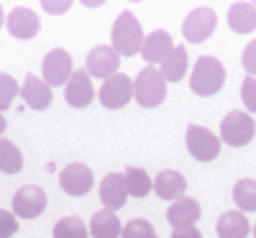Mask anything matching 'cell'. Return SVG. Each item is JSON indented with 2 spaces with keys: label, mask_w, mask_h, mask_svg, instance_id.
<instances>
[{
  "label": "cell",
  "mask_w": 256,
  "mask_h": 238,
  "mask_svg": "<svg viewBox=\"0 0 256 238\" xmlns=\"http://www.w3.org/2000/svg\"><path fill=\"white\" fill-rule=\"evenodd\" d=\"M226 84V67L223 62L216 59V56H200L192 67V74H190V88L195 95L200 98H212L223 90Z\"/></svg>",
  "instance_id": "1"
},
{
  "label": "cell",
  "mask_w": 256,
  "mask_h": 238,
  "mask_svg": "<svg viewBox=\"0 0 256 238\" xmlns=\"http://www.w3.org/2000/svg\"><path fill=\"white\" fill-rule=\"evenodd\" d=\"M110 41H113L110 46L118 52V56H134V54L141 52V46H144V28H141L138 18L131 10H123L116 18Z\"/></svg>",
  "instance_id": "2"
},
{
  "label": "cell",
  "mask_w": 256,
  "mask_h": 238,
  "mask_svg": "<svg viewBox=\"0 0 256 238\" xmlns=\"http://www.w3.org/2000/svg\"><path fill=\"white\" fill-rule=\"evenodd\" d=\"M134 98L141 108H159L166 100V80L156 67H144L134 80Z\"/></svg>",
  "instance_id": "3"
},
{
  "label": "cell",
  "mask_w": 256,
  "mask_h": 238,
  "mask_svg": "<svg viewBox=\"0 0 256 238\" xmlns=\"http://www.w3.org/2000/svg\"><path fill=\"white\" fill-rule=\"evenodd\" d=\"M256 134V123L248 113L244 110H230L223 120H220V141L226 146H246Z\"/></svg>",
  "instance_id": "4"
},
{
  "label": "cell",
  "mask_w": 256,
  "mask_h": 238,
  "mask_svg": "<svg viewBox=\"0 0 256 238\" xmlns=\"http://www.w3.org/2000/svg\"><path fill=\"white\" fill-rule=\"evenodd\" d=\"M218 26V16L212 8H195L190 10L184 24H182V34L184 38L190 41V44H202L205 38L212 36V31H216Z\"/></svg>",
  "instance_id": "5"
},
{
  "label": "cell",
  "mask_w": 256,
  "mask_h": 238,
  "mask_svg": "<svg viewBox=\"0 0 256 238\" xmlns=\"http://www.w3.org/2000/svg\"><path fill=\"white\" fill-rule=\"evenodd\" d=\"M41 80H44L49 88H59V84H67L70 77L74 74V67H72V56L70 52L64 49H52L44 62H41Z\"/></svg>",
  "instance_id": "6"
},
{
  "label": "cell",
  "mask_w": 256,
  "mask_h": 238,
  "mask_svg": "<svg viewBox=\"0 0 256 238\" xmlns=\"http://www.w3.org/2000/svg\"><path fill=\"white\" fill-rule=\"evenodd\" d=\"M184 141H187V151L192 154V159H198V162H212L220 154V138L202 126H190Z\"/></svg>",
  "instance_id": "7"
},
{
  "label": "cell",
  "mask_w": 256,
  "mask_h": 238,
  "mask_svg": "<svg viewBox=\"0 0 256 238\" xmlns=\"http://www.w3.org/2000/svg\"><path fill=\"white\" fill-rule=\"evenodd\" d=\"M46 202L49 200H46L44 190L36 184H26L13 194V215L16 218H24V220H34L46 210Z\"/></svg>",
  "instance_id": "8"
},
{
  "label": "cell",
  "mask_w": 256,
  "mask_h": 238,
  "mask_svg": "<svg viewBox=\"0 0 256 238\" xmlns=\"http://www.w3.org/2000/svg\"><path fill=\"white\" fill-rule=\"evenodd\" d=\"M98 98H100L102 108H108V110H120V108H126L128 102H131V98H134V80L128 74L118 72L116 77L102 82Z\"/></svg>",
  "instance_id": "9"
},
{
  "label": "cell",
  "mask_w": 256,
  "mask_h": 238,
  "mask_svg": "<svg viewBox=\"0 0 256 238\" xmlns=\"http://www.w3.org/2000/svg\"><path fill=\"white\" fill-rule=\"evenodd\" d=\"M92 182H95L92 169L88 164H82V162H74L70 166H64L62 174H59L62 190L67 194H72V198H84V194L92 190Z\"/></svg>",
  "instance_id": "10"
},
{
  "label": "cell",
  "mask_w": 256,
  "mask_h": 238,
  "mask_svg": "<svg viewBox=\"0 0 256 238\" xmlns=\"http://www.w3.org/2000/svg\"><path fill=\"white\" fill-rule=\"evenodd\" d=\"M118 67H120V56L113 46H95L90 54H88V74L90 77H98V80H110L118 74Z\"/></svg>",
  "instance_id": "11"
},
{
  "label": "cell",
  "mask_w": 256,
  "mask_h": 238,
  "mask_svg": "<svg viewBox=\"0 0 256 238\" xmlns=\"http://www.w3.org/2000/svg\"><path fill=\"white\" fill-rule=\"evenodd\" d=\"M174 52V41L169 36V31H152L148 36H144V46H141V54H144V62L148 67H162V62Z\"/></svg>",
  "instance_id": "12"
},
{
  "label": "cell",
  "mask_w": 256,
  "mask_h": 238,
  "mask_svg": "<svg viewBox=\"0 0 256 238\" xmlns=\"http://www.w3.org/2000/svg\"><path fill=\"white\" fill-rule=\"evenodd\" d=\"M64 98L72 108H88L95 100V88H92V77L88 74V70H77L70 82L64 84Z\"/></svg>",
  "instance_id": "13"
},
{
  "label": "cell",
  "mask_w": 256,
  "mask_h": 238,
  "mask_svg": "<svg viewBox=\"0 0 256 238\" xmlns=\"http://www.w3.org/2000/svg\"><path fill=\"white\" fill-rule=\"evenodd\" d=\"M6 26L10 31L13 38H20V41H28L38 34L41 24H38V16L31 10V8H13L6 18Z\"/></svg>",
  "instance_id": "14"
},
{
  "label": "cell",
  "mask_w": 256,
  "mask_h": 238,
  "mask_svg": "<svg viewBox=\"0 0 256 238\" xmlns=\"http://www.w3.org/2000/svg\"><path fill=\"white\" fill-rule=\"evenodd\" d=\"M200 215H202V210H200V202L198 200L182 198V200L169 205L166 220H169V226H172L174 230H180V228H195V223L200 220Z\"/></svg>",
  "instance_id": "15"
},
{
  "label": "cell",
  "mask_w": 256,
  "mask_h": 238,
  "mask_svg": "<svg viewBox=\"0 0 256 238\" xmlns=\"http://www.w3.org/2000/svg\"><path fill=\"white\" fill-rule=\"evenodd\" d=\"M100 200H102L105 210H110V212H116V210H120L126 205L128 190H126L123 174H116V172H113V174L102 177V182H100Z\"/></svg>",
  "instance_id": "16"
},
{
  "label": "cell",
  "mask_w": 256,
  "mask_h": 238,
  "mask_svg": "<svg viewBox=\"0 0 256 238\" xmlns=\"http://www.w3.org/2000/svg\"><path fill=\"white\" fill-rule=\"evenodd\" d=\"M184 190H187V180L174 169H162L156 174V180H154V192L162 200H169V202L182 200Z\"/></svg>",
  "instance_id": "17"
},
{
  "label": "cell",
  "mask_w": 256,
  "mask_h": 238,
  "mask_svg": "<svg viewBox=\"0 0 256 238\" xmlns=\"http://www.w3.org/2000/svg\"><path fill=\"white\" fill-rule=\"evenodd\" d=\"M20 98L26 100L28 108L34 110H46L52 105V88L36 74H28L24 80V88H20Z\"/></svg>",
  "instance_id": "18"
},
{
  "label": "cell",
  "mask_w": 256,
  "mask_h": 238,
  "mask_svg": "<svg viewBox=\"0 0 256 238\" xmlns=\"http://www.w3.org/2000/svg\"><path fill=\"white\" fill-rule=\"evenodd\" d=\"M216 233H218V238H248L251 226H248L246 215L241 210H228L218 218Z\"/></svg>",
  "instance_id": "19"
},
{
  "label": "cell",
  "mask_w": 256,
  "mask_h": 238,
  "mask_svg": "<svg viewBox=\"0 0 256 238\" xmlns=\"http://www.w3.org/2000/svg\"><path fill=\"white\" fill-rule=\"evenodd\" d=\"M228 26L233 34H251L256 28V6L254 3H233L228 10Z\"/></svg>",
  "instance_id": "20"
},
{
  "label": "cell",
  "mask_w": 256,
  "mask_h": 238,
  "mask_svg": "<svg viewBox=\"0 0 256 238\" xmlns=\"http://www.w3.org/2000/svg\"><path fill=\"white\" fill-rule=\"evenodd\" d=\"M88 228H90V236L92 238H120V233H123V226L118 220V215L110 212V210L95 212Z\"/></svg>",
  "instance_id": "21"
},
{
  "label": "cell",
  "mask_w": 256,
  "mask_h": 238,
  "mask_svg": "<svg viewBox=\"0 0 256 238\" xmlns=\"http://www.w3.org/2000/svg\"><path fill=\"white\" fill-rule=\"evenodd\" d=\"M187 64H190L187 49H184V46H174V52L162 62L159 72H162V77H164L166 82H180V80L184 77V72H187Z\"/></svg>",
  "instance_id": "22"
},
{
  "label": "cell",
  "mask_w": 256,
  "mask_h": 238,
  "mask_svg": "<svg viewBox=\"0 0 256 238\" xmlns=\"http://www.w3.org/2000/svg\"><path fill=\"white\" fill-rule=\"evenodd\" d=\"M123 180H126L128 198H146V194L154 190L152 177L146 174V169H138V166L126 169V172H123Z\"/></svg>",
  "instance_id": "23"
},
{
  "label": "cell",
  "mask_w": 256,
  "mask_h": 238,
  "mask_svg": "<svg viewBox=\"0 0 256 238\" xmlns=\"http://www.w3.org/2000/svg\"><path fill=\"white\" fill-rule=\"evenodd\" d=\"M20 169H24V154H20V148L8 138H0V172L18 174Z\"/></svg>",
  "instance_id": "24"
},
{
  "label": "cell",
  "mask_w": 256,
  "mask_h": 238,
  "mask_svg": "<svg viewBox=\"0 0 256 238\" xmlns=\"http://www.w3.org/2000/svg\"><path fill=\"white\" fill-rule=\"evenodd\" d=\"M233 202L241 212H256V180H241L233 187Z\"/></svg>",
  "instance_id": "25"
},
{
  "label": "cell",
  "mask_w": 256,
  "mask_h": 238,
  "mask_svg": "<svg viewBox=\"0 0 256 238\" xmlns=\"http://www.w3.org/2000/svg\"><path fill=\"white\" fill-rule=\"evenodd\" d=\"M54 238H90V228L80 218L70 215V218H62L54 226Z\"/></svg>",
  "instance_id": "26"
},
{
  "label": "cell",
  "mask_w": 256,
  "mask_h": 238,
  "mask_svg": "<svg viewBox=\"0 0 256 238\" xmlns=\"http://www.w3.org/2000/svg\"><path fill=\"white\" fill-rule=\"evenodd\" d=\"M18 92H20L18 82H16L10 74L0 72V113L8 110V108L13 105V100H16V95H18Z\"/></svg>",
  "instance_id": "27"
},
{
  "label": "cell",
  "mask_w": 256,
  "mask_h": 238,
  "mask_svg": "<svg viewBox=\"0 0 256 238\" xmlns=\"http://www.w3.org/2000/svg\"><path fill=\"white\" fill-rule=\"evenodd\" d=\"M120 238H156V233H154V226L148 223V220L134 218V220H128V223L123 226Z\"/></svg>",
  "instance_id": "28"
},
{
  "label": "cell",
  "mask_w": 256,
  "mask_h": 238,
  "mask_svg": "<svg viewBox=\"0 0 256 238\" xmlns=\"http://www.w3.org/2000/svg\"><path fill=\"white\" fill-rule=\"evenodd\" d=\"M241 100L248 113H256V77H246L241 82Z\"/></svg>",
  "instance_id": "29"
},
{
  "label": "cell",
  "mask_w": 256,
  "mask_h": 238,
  "mask_svg": "<svg viewBox=\"0 0 256 238\" xmlns=\"http://www.w3.org/2000/svg\"><path fill=\"white\" fill-rule=\"evenodd\" d=\"M16 230H18L16 215L8 210H0V238H10V236H16Z\"/></svg>",
  "instance_id": "30"
},
{
  "label": "cell",
  "mask_w": 256,
  "mask_h": 238,
  "mask_svg": "<svg viewBox=\"0 0 256 238\" xmlns=\"http://www.w3.org/2000/svg\"><path fill=\"white\" fill-rule=\"evenodd\" d=\"M241 64H244V70L248 72V77H256V38L244 49V54H241Z\"/></svg>",
  "instance_id": "31"
},
{
  "label": "cell",
  "mask_w": 256,
  "mask_h": 238,
  "mask_svg": "<svg viewBox=\"0 0 256 238\" xmlns=\"http://www.w3.org/2000/svg\"><path fill=\"white\" fill-rule=\"evenodd\" d=\"M41 6H44V10L52 13V16H56V13H67V10L72 8L70 0H62V3H54V0H44Z\"/></svg>",
  "instance_id": "32"
},
{
  "label": "cell",
  "mask_w": 256,
  "mask_h": 238,
  "mask_svg": "<svg viewBox=\"0 0 256 238\" xmlns=\"http://www.w3.org/2000/svg\"><path fill=\"white\" fill-rule=\"evenodd\" d=\"M172 238H202V233L198 228H180L172 233Z\"/></svg>",
  "instance_id": "33"
},
{
  "label": "cell",
  "mask_w": 256,
  "mask_h": 238,
  "mask_svg": "<svg viewBox=\"0 0 256 238\" xmlns=\"http://www.w3.org/2000/svg\"><path fill=\"white\" fill-rule=\"evenodd\" d=\"M6 128H8V123H6V118H3V113H0V136L6 134Z\"/></svg>",
  "instance_id": "34"
},
{
  "label": "cell",
  "mask_w": 256,
  "mask_h": 238,
  "mask_svg": "<svg viewBox=\"0 0 256 238\" xmlns=\"http://www.w3.org/2000/svg\"><path fill=\"white\" fill-rule=\"evenodd\" d=\"M3 24H6V13H3V6H0V28H3Z\"/></svg>",
  "instance_id": "35"
},
{
  "label": "cell",
  "mask_w": 256,
  "mask_h": 238,
  "mask_svg": "<svg viewBox=\"0 0 256 238\" xmlns=\"http://www.w3.org/2000/svg\"><path fill=\"white\" fill-rule=\"evenodd\" d=\"M251 236H254V238H256V223H254V226H251Z\"/></svg>",
  "instance_id": "36"
}]
</instances>
